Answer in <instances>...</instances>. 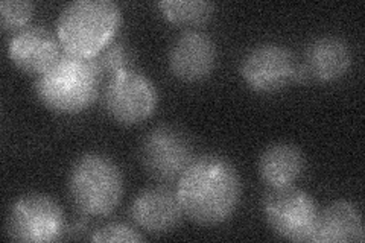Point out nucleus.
Here are the masks:
<instances>
[{"mask_svg": "<svg viewBox=\"0 0 365 243\" xmlns=\"http://www.w3.org/2000/svg\"><path fill=\"white\" fill-rule=\"evenodd\" d=\"M241 192L236 167L227 158L213 154L193 160L177 182L182 213L204 227L230 219L241 201Z\"/></svg>", "mask_w": 365, "mask_h": 243, "instance_id": "f257e3e1", "label": "nucleus"}, {"mask_svg": "<svg viewBox=\"0 0 365 243\" xmlns=\"http://www.w3.org/2000/svg\"><path fill=\"white\" fill-rule=\"evenodd\" d=\"M102 78L95 58L63 52L49 71L37 76L36 93L55 113L78 114L96 100Z\"/></svg>", "mask_w": 365, "mask_h": 243, "instance_id": "f03ea898", "label": "nucleus"}, {"mask_svg": "<svg viewBox=\"0 0 365 243\" xmlns=\"http://www.w3.org/2000/svg\"><path fill=\"white\" fill-rule=\"evenodd\" d=\"M120 20V8L111 0H75L61 9L56 36L64 52L95 58L114 40Z\"/></svg>", "mask_w": 365, "mask_h": 243, "instance_id": "7ed1b4c3", "label": "nucleus"}, {"mask_svg": "<svg viewBox=\"0 0 365 243\" xmlns=\"http://www.w3.org/2000/svg\"><path fill=\"white\" fill-rule=\"evenodd\" d=\"M71 201L87 216H107L123 195V175L114 161L98 152L79 157L67 178Z\"/></svg>", "mask_w": 365, "mask_h": 243, "instance_id": "20e7f679", "label": "nucleus"}, {"mask_svg": "<svg viewBox=\"0 0 365 243\" xmlns=\"http://www.w3.org/2000/svg\"><path fill=\"white\" fill-rule=\"evenodd\" d=\"M262 212L279 237L292 242L312 240L319 210L307 192L294 186L269 189L264 196Z\"/></svg>", "mask_w": 365, "mask_h": 243, "instance_id": "39448f33", "label": "nucleus"}, {"mask_svg": "<svg viewBox=\"0 0 365 243\" xmlns=\"http://www.w3.org/2000/svg\"><path fill=\"white\" fill-rule=\"evenodd\" d=\"M66 228L64 212L51 196L31 193L11 205L6 216V234L25 243L60 240Z\"/></svg>", "mask_w": 365, "mask_h": 243, "instance_id": "423d86ee", "label": "nucleus"}, {"mask_svg": "<svg viewBox=\"0 0 365 243\" xmlns=\"http://www.w3.org/2000/svg\"><path fill=\"white\" fill-rule=\"evenodd\" d=\"M139 158L148 175L166 184L178 182L195 160L190 138L169 125L157 126L143 137Z\"/></svg>", "mask_w": 365, "mask_h": 243, "instance_id": "0eeeda50", "label": "nucleus"}, {"mask_svg": "<svg viewBox=\"0 0 365 243\" xmlns=\"http://www.w3.org/2000/svg\"><path fill=\"white\" fill-rule=\"evenodd\" d=\"M158 93L153 81L135 68L108 78L104 90V107L110 118L125 126L142 123L157 108Z\"/></svg>", "mask_w": 365, "mask_h": 243, "instance_id": "6e6552de", "label": "nucleus"}, {"mask_svg": "<svg viewBox=\"0 0 365 243\" xmlns=\"http://www.w3.org/2000/svg\"><path fill=\"white\" fill-rule=\"evenodd\" d=\"M295 66L294 56L287 46L264 43L244 56L241 76L257 93H272L291 83Z\"/></svg>", "mask_w": 365, "mask_h": 243, "instance_id": "1a4fd4ad", "label": "nucleus"}, {"mask_svg": "<svg viewBox=\"0 0 365 243\" xmlns=\"http://www.w3.org/2000/svg\"><path fill=\"white\" fill-rule=\"evenodd\" d=\"M58 36L43 26H26L8 41V56L21 72L40 76L60 60Z\"/></svg>", "mask_w": 365, "mask_h": 243, "instance_id": "9d476101", "label": "nucleus"}, {"mask_svg": "<svg viewBox=\"0 0 365 243\" xmlns=\"http://www.w3.org/2000/svg\"><path fill=\"white\" fill-rule=\"evenodd\" d=\"M216 46L210 36L201 31L182 32L169 51V68L185 83H198L215 68Z\"/></svg>", "mask_w": 365, "mask_h": 243, "instance_id": "9b49d317", "label": "nucleus"}, {"mask_svg": "<svg viewBox=\"0 0 365 243\" xmlns=\"http://www.w3.org/2000/svg\"><path fill=\"white\" fill-rule=\"evenodd\" d=\"M182 214L177 192L168 187H151L140 192L130 207L133 222L155 236L174 231Z\"/></svg>", "mask_w": 365, "mask_h": 243, "instance_id": "f8f14e48", "label": "nucleus"}, {"mask_svg": "<svg viewBox=\"0 0 365 243\" xmlns=\"http://www.w3.org/2000/svg\"><path fill=\"white\" fill-rule=\"evenodd\" d=\"M303 66L311 79L332 83L344 76L351 66L349 44L335 36L317 37L306 48Z\"/></svg>", "mask_w": 365, "mask_h": 243, "instance_id": "ddd939ff", "label": "nucleus"}, {"mask_svg": "<svg viewBox=\"0 0 365 243\" xmlns=\"http://www.w3.org/2000/svg\"><path fill=\"white\" fill-rule=\"evenodd\" d=\"M362 216L355 204L336 201L318 213L311 242L317 243H350L364 242Z\"/></svg>", "mask_w": 365, "mask_h": 243, "instance_id": "4468645a", "label": "nucleus"}, {"mask_svg": "<svg viewBox=\"0 0 365 243\" xmlns=\"http://www.w3.org/2000/svg\"><path fill=\"white\" fill-rule=\"evenodd\" d=\"M304 155L292 143L269 145L259 158V175L269 189L288 187L304 172Z\"/></svg>", "mask_w": 365, "mask_h": 243, "instance_id": "2eb2a0df", "label": "nucleus"}, {"mask_svg": "<svg viewBox=\"0 0 365 243\" xmlns=\"http://www.w3.org/2000/svg\"><path fill=\"white\" fill-rule=\"evenodd\" d=\"M163 16L178 26H200L209 21L215 5L205 0H163L158 2Z\"/></svg>", "mask_w": 365, "mask_h": 243, "instance_id": "dca6fc26", "label": "nucleus"}, {"mask_svg": "<svg viewBox=\"0 0 365 243\" xmlns=\"http://www.w3.org/2000/svg\"><path fill=\"white\" fill-rule=\"evenodd\" d=\"M102 76L111 78L119 72L133 68V52L127 44L120 40H113L106 49L95 56Z\"/></svg>", "mask_w": 365, "mask_h": 243, "instance_id": "f3484780", "label": "nucleus"}, {"mask_svg": "<svg viewBox=\"0 0 365 243\" xmlns=\"http://www.w3.org/2000/svg\"><path fill=\"white\" fill-rule=\"evenodd\" d=\"M34 16V4L29 0H4L0 4V25L5 31L25 29Z\"/></svg>", "mask_w": 365, "mask_h": 243, "instance_id": "a211bd4d", "label": "nucleus"}, {"mask_svg": "<svg viewBox=\"0 0 365 243\" xmlns=\"http://www.w3.org/2000/svg\"><path fill=\"white\" fill-rule=\"evenodd\" d=\"M91 242H143V236L135 228L122 224L110 222L99 227L90 236Z\"/></svg>", "mask_w": 365, "mask_h": 243, "instance_id": "6ab92c4d", "label": "nucleus"}]
</instances>
